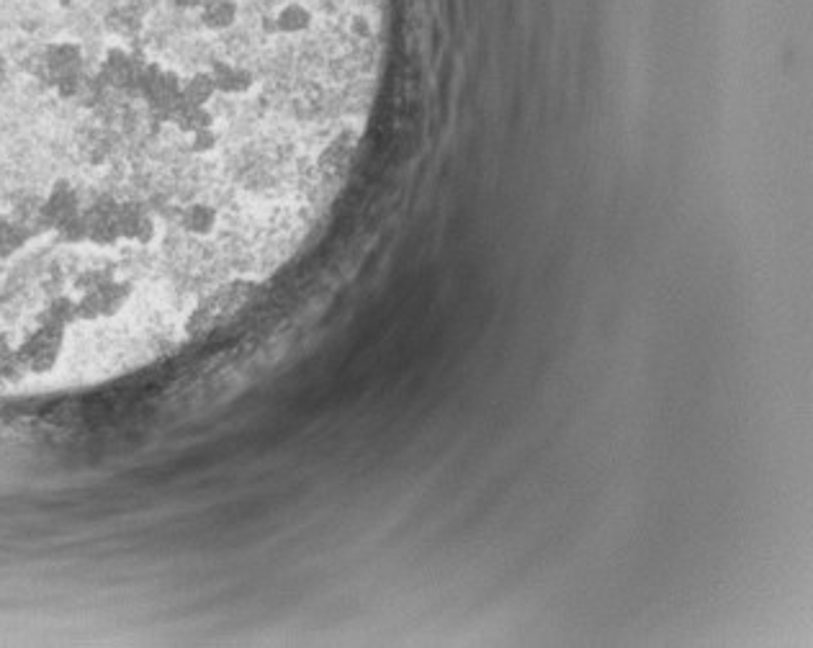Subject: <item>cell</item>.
<instances>
[{"label":"cell","instance_id":"1","mask_svg":"<svg viewBox=\"0 0 813 648\" xmlns=\"http://www.w3.org/2000/svg\"><path fill=\"white\" fill-rule=\"evenodd\" d=\"M80 0H55V6L57 8H65V11H70V8H75L78 6Z\"/></svg>","mask_w":813,"mask_h":648}]
</instances>
